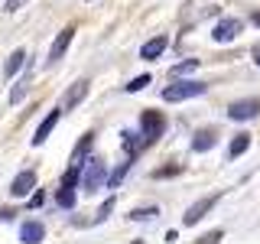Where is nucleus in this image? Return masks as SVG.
Wrapping results in <instances>:
<instances>
[{"mask_svg": "<svg viewBox=\"0 0 260 244\" xmlns=\"http://www.w3.org/2000/svg\"><path fill=\"white\" fill-rule=\"evenodd\" d=\"M120 137H124V150L130 153V157H137V153H140L143 146H146V140H143V134H140V130H124Z\"/></svg>", "mask_w": 260, "mask_h": 244, "instance_id": "14", "label": "nucleus"}, {"mask_svg": "<svg viewBox=\"0 0 260 244\" xmlns=\"http://www.w3.org/2000/svg\"><path fill=\"white\" fill-rule=\"evenodd\" d=\"M23 4H26V0H7V7H4V10H7V13H16Z\"/></svg>", "mask_w": 260, "mask_h": 244, "instance_id": "26", "label": "nucleus"}, {"mask_svg": "<svg viewBox=\"0 0 260 244\" xmlns=\"http://www.w3.org/2000/svg\"><path fill=\"white\" fill-rule=\"evenodd\" d=\"M26 92H29V75H23V78L13 85V92H10V104H20L23 98H26Z\"/></svg>", "mask_w": 260, "mask_h": 244, "instance_id": "19", "label": "nucleus"}, {"mask_svg": "<svg viewBox=\"0 0 260 244\" xmlns=\"http://www.w3.org/2000/svg\"><path fill=\"white\" fill-rule=\"evenodd\" d=\"M72 36H75V26H65L59 36H55V43L49 46V65H55V62L65 55V49L72 46Z\"/></svg>", "mask_w": 260, "mask_h": 244, "instance_id": "9", "label": "nucleus"}, {"mask_svg": "<svg viewBox=\"0 0 260 244\" xmlns=\"http://www.w3.org/2000/svg\"><path fill=\"white\" fill-rule=\"evenodd\" d=\"M179 173H182V163H173V166H162V169H156L153 176H156V179H169V176H179Z\"/></svg>", "mask_w": 260, "mask_h": 244, "instance_id": "22", "label": "nucleus"}, {"mask_svg": "<svg viewBox=\"0 0 260 244\" xmlns=\"http://www.w3.org/2000/svg\"><path fill=\"white\" fill-rule=\"evenodd\" d=\"M166 46H169V39H166V36H153V39H146V43L140 46V59H143V62L159 59V55L166 52Z\"/></svg>", "mask_w": 260, "mask_h": 244, "instance_id": "10", "label": "nucleus"}, {"mask_svg": "<svg viewBox=\"0 0 260 244\" xmlns=\"http://www.w3.org/2000/svg\"><path fill=\"white\" fill-rule=\"evenodd\" d=\"M247 146H250V134H234V140L228 143V157H244L247 153Z\"/></svg>", "mask_w": 260, "mask_h": 244, "instance_id": "16", "label": "nucleus"}, {"mask_svg": "<svg viewBox=\"0 0 260 244\" xmlns=\"http://www.w3.org/2000/svg\"><path fill=\"white\" fill-rule=\"evenodd\" d=\"M111 211H114V199H108V202H104V205H101V208H98V215H94V222H104V218H108V215H111Z\"/></svg>", "mask_w": 260, "mask_h": 244, "instance_id": "24", "label": "nucleus"}, {"mask_svg": "<svg viewBox=\"0 0 260 244\" xmlns=\"http://www.w3.org/2000/svg\"><path fill=\"white\" fill-rule=\"evenodd\" d=\"M260 114V101L257 98H244V101H234L231 108H228V117L231 120H254Z\"/></svg>", "mask_w": 260, "mask_h": 244, "instance_id": "6", "label": "nucleus"}, {"mask_svg": "<svg viewBox=\"0 0 260 244\" xmlns=\"http://www.w3.org/2000/svg\"><path fill=\"white\" fill-rule=\"evenodd\" d=\"M26 59H29V55H26V49H16L10 59H7V65H4V75H7V78H13L16 72H20L23 65H26Z\"/></svg>", "mask_w": 260, "mask_h": 244, "instance_id": "15", "label": "nucleus"}, {"mask_svg": "<svg viewBox=\"0 0 260 244\" xmlns=\"http://www.w3.org/2000/svg\"><path fill=\"white\" fill-rule=\"evenodd\" d=\"M218 205V195H205V199H199V202H192V205L189 208H185V218H182V225H199L202 222V218H205L208 215V211L211 208H215Z\"/></svg>", "mask_w": 260, "mask_h": 244, "instance_id": "5", "label": "nucleus"}, {"mask_svg": "<svg viewBox=\"0 0 260 244\" xmlns=\"http://www.w3.org/2000/svg\"><path fill=\"white\" fill-rule=\"evenodd\" d=\"M208 92V85L205 81H176V85H169V88H162V101H189V98H199V95H205Z\"/></svg>", "mask_w": 260, "mask_h": 244, "instance_id": "2", "label": "nucleus"}, {"mask_svg": "<svg viewBox=\"0 0 260 244\" xmlns=\"http://www.w3.org/2000/svg\"><path fill=\"white\" fill-rule=\"evenodd\" d=\"M153 218H159V205H143L130 211V222H153Z\"/></svg>", "mask_w": 260, "mask_h": 244, "instance_id": "18", "label": "nucleus"}, {"mask_svg": "<svg viewBox=\"0 0 260 244\" xmlns=\"http://www.w3.org/2000/svg\"><path fill=\"white\" fill-rule=\"evenodd\" d=\"M32 189H36V173H32V169H23V173L10 182V195H13V199H26Z\"/></svg>", "mask_w": 260, "mask_h": 244, "instance_id": "8", "label": "nucleus"}, {"mask_svg": "<svg viewBox=\"0 0 260 244\" xmlns=\"http://www.w3.org/2000/svg\"><path fill=\"white\" fill-rule=\"evenodd\" d=\"M130 166H134V157H130L127 163H120V166L114 169V173H108V179H104V182H108L111 189H117V186H120V182H124V179H127V173H130Z\"/></svg>", "mask_w": 260, "mask_h": 244, "instance_id": "17", "label": "nucleus"}, {"mask_svg": "<svg viewBox=\"0 0 260 244\" xmlns=\"http://www.w3.org/2000/svg\"><path fill=\"white\" fill-rule=\"evenodd\" d=\"M215 143H218V134H215V130H199V134L192 137V150H195V153L215 150Z\"/></svg>", "mask_w": 260, "mask_h": 244, "instance_id": "12", "label": "nucleus"}, {"mask_svg": "<svg viewBox=\"0 0 260 244\" xmlns=\"http://www.w3.org/2000/svg\"><path fill=\"white\" fill-rule=\"evenodd\" d=\"M254 62H257V65H260V46H257V49H254Z\"/></svg>", "mask_w": 260, "mask_h": 244, "instance_id": "29", "label": "nucleus"}, {"mask_svg": "<svg viewBox=\"0 0 260 244\" xmlns=\"http://www.w3.org/2000/svg\"><path fill=\"white\" fill-rule=\"evenodd\" d=\"M162 130H166V120H162V114H156V111H143V114H140V134H143L146 146H150L153 140H159Z\"/></svg>", "mask_w": 260, "mask_h": 244, "instance_id": "3", "label": "nucleus"}, {"mask_svg": "<svg viewBox=\"0 0 260 244\" xmlns=\"http://www.w3.org/2000/svg\"><path fill=\"white\" fill-rule=\"evenodd\" d=\"M146 85H150V75H137L134 81H127V85H124V88H127V92H143V88H146Z\"/></svg>", "mask_w": 260, "mask_h": 244, "instance_id": "23", "label": "nucleus"}, {"mask_svg": "<svg viewBox=\"0 0 260 244\" xmlns=\"http://www.w3.org/2000/svg\"><path fill=\"white\" fill-rule=\"evenodd\" d=\"M221 234L224 231H208V234H202V238H199V244H215V241H221Z\"/></svg>", "mask_w": 260, "mask_h": 244, "instance_id": "25", "label": "nucleus"}, {"mask_svg": "<svg viewBox=\"0 0 260 244\" xmlns=\"http://www.w3.org/2000/svg\"><path fill=\"white\" fill-rule=\"evenodd\" d=\"M195 69H199V59H185V62L173 65V78H179V75H192Z\"/></svg>", "mask_w": 260, "mask_h": 244, "instance_id": "20", "label": "nucleus"}, {"mask_svg": "<svg viewBox=\"0 0 260 244\" xmlns=\"http://www.w3.org/2000/svg\"><path fill=\"white\" fill-rule=\"evenodd\" d=\"M43 238H46V228L39 222H26L20 228V241H26V244H39Z\"/></svg>", "mask_w": 260, "mask_h": 244, "instance_id": "13", "label": "nucleus"}, {"mask_svg": "<svg viewBox=\"0 0 260 244\" xmlns=\"http://www.w3.org/2000/svg\"><path fill=\"white\" fill-rule=\"evenodd\" d=\"M59 117H62V108H52L43 117V124L36 127V134H32V146H43L46 140H49V134H52L55 130V124H59Z\"/></svg>", "mask_w": 260, "mask_h": 244, "instance_id": "7", "label": "nucleus"}, {"mask_svg": "<svg viewBox=\"0 0 260 244\" xmlns=\"http://www.w3.org/2000/svg\"><path fill=\"white\" fill-rule=\"evenodd\" d=\"M241 29H244L241 20H234V16H224V20L215 23V29H211V39H215V43H231V39L241 36Z\"/></svg>", "mask_w": 260, "mask_h": 244, "instance_id": "4", "label": "nucleus"}, {"mask_svg": "<svg viewBox=\"0 0 260 244\" xmlns=\"http://www.w3.org/2000/svg\"><path fill=\"white\" fill-rule=\"evenodd\" d=\"M250 23H254V26H260V10H257L254 16H250Z\"/></svg>", "mask_w": 260, "mask_h": 244, "instance_id": "28", "label": "nucleus"}, {"mask_svg": "<svg viewBox=\"0 0 260 244\" xmlns=\"http://www.w3.org/2000/svg\"><path fill=\"white\" fill-rule=\"evenodd\" d=\"M104 179H108V163H104L101 157H88L85 163H81V189H85L88 195H94L98 189L104 186Z\"/></svg>", "mask_w": 260, "mask_h": 244, "instance_id": "1", "label": "nucleus"}, {"mask_svg": "<svg viewBox=\"0 0 260 244\" xmlns=\"http://www.w3.org/2000/svg\"><path fill=\"white\" fill-rule=\"evenodd\" d=\"M88 98V81H75V85L65 92V98H62V111H72V108H78L81 101Z\"/></svg>", "mask_w": 260, "mask_h": 244, "instance_id": "11", "label": "nucleus"}, {"mask_svg": "<svg viewBox=\"0 0 260 244\" xmlns=\"http://www.w3.org/2000/svg\"><path fill=\"white\" fill-rule=\"evenodd\" d=\"M10 218H13V211H10V208H4V211H0V222H10Z\"/></svg>", "mask_w": 260, "mask_h": 244, "instance_id": "27", "label": "nucleus"}, {"mask_svg": "<svg viewBox=\"0 0 260 244\" xmlns=\"http://www.w3.org/2000/svg\"><path fill=\"white\" fill-rule=\"evenodd\" d=\"M55 202H59L62 208H72V205H75V189H65V186H62L59 195H55Z\"/></svg>", "mask_w": 260, "mask_h": 244, "instance_id": "21", "label": "nucleus"}]
</instances>
